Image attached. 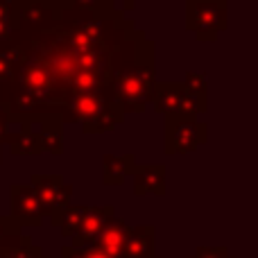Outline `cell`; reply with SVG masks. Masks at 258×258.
<instances>
[{
    "instance_id": "6da1fadb",
    "label": "cell",
    "mask_w": 258,
    "mask_h": 258,
    "mask_svg": "<svg viewBox=\"0 0 258 258\" xmlns=\"http://www.w3.org/2000/svg\"><path fill=\"white\" fill-rule=\"evenodd\" d=\"M113 95H116L120 109H143L145 102L154 98V71L150 66H136L132 71H120L113 75Z\"/></svg>"
},
{
    "instance_id": "7a4b0ae2",
    "label": "cell",
    "mask_w": 258,
    "mask_h": 258,
    "mask_svg": "<svg viewBox=\"0 0 258 258\" xmlns=\"http://www.w3.org/2000/svg\"><path fill=\"white\" fill-rule=\"evenodd\" d=\"M165 150L168 154L192 152L206 141V127L192 118H183L179 113L165 116Z\"/></svg>"
},
{
    "instance_id": "3957f363",
    "label": "cell",
    "mask_w": 258,
    "mask_h": 258,
    "mask_svg": "<svg viewBox=\"0 0 258 258\" xmlns=\"http://www.w3.org/2000/svg\"><path fill=\"white\" fill-rule=\"evenodd\" d=\"M227 25V5L215 0H190L188 3V27L200 39H215Z\"/></svg>"
},
{
    "instance_id": "277c9868",
    "label": "cell",
    "mask_w": 258,
    "mask_h": 258,
    "mask_svg": "<svg viewBox=\"0 0 258 258\" xmlns=\"http://www.w3.org/2000/svg\"><path fill=\"white\" fill-rule=\"evenodd\" d=\"M32 188L39 195L41 209H43V215H50V218H57L63 209L71 202V192L73 188L68 183H63V179L59 174H34L32 177Z\"/></svg>"
},
{
    "instance_id": "5b68a950",
    "label": "cell",
    "mask_w": 258,
    "mask_h": 258,
    "mask_svg": "<svg viewBox=\"0 0 258 258\" xmlns=\"http://www.w3.org/2000/svg\"><path fill=\"white\" fill-rule=\"evenodd\" d=\"M43 218V209H41L39 195L34 192L32 186H23L16 183L12 186V220L18 227H36L41 224Z\"/></svg>"
},
{
    "instance_id": "8992f818",
    "label": "cell",
    "mask_w": 258,
    "mask_h": 258,
    "mask_svg": "<svg viewBox=\"0 0 258 258\" xmlns=\"http://www.w3.org/2000/svg\"><path fill=\"white\" fill-rule=\"evenodd\" d=\"M113 206H86V213H84V220H82L80 229L77 233L73 236V245L75 249L80 247H89L95 242V238L102 233L104 224L113 218Z\"/></svg>"
},
{
    "instance_id": "52a82bcc",
    "label": "cell",
    "mask_w": 258,
    "mask_h": 258,
    "mask_svg": "<svg viewBox=\"0 0 258 258\" xmlns=\"http://www.w3.org/2000/svg\"><path fill=\"white\" fill-rule=\"evenodd\" d=\"M127 231H129V224L125 222V220H120V218L113 215V218L104 224L102 233H100V236L95 238L93 245H89V247H95V249L104 251V254L111 256V258H120L122 247H125Z\"/></svg>"
},
{
    "instance_id": "ba28073f",
    "label": "cell",
    "mask_w": 258,
    "mask_h": 258,
    "mask_svg": "<svg viewBox=\"0 0 258 258\" xmlns=\"http://www.w3.org/2000/svg\"><path fill=\"white\" fill-rule=\"evenodd\" d=\"M152 256H154V227L152 224L129 227L120 258H152Z\"/></svg>"
},
{
    "instance_id": "9c48e42d",
    "label": "cell",
    "mask_w": 258,
    "mask_h": 258,
    "mask_svg": "<svg viewBox=\"0 0 258 258\" xmlns=\"http://www.w3.org/2000/svg\"><path fill=\"white\" fill-rule=\"evenodd\" d=\"M134 192L163 195L165 192V168L163 165H138L134 168Z\"/></svg>"
},
{
    "instance_id": "30bf717a",
    "label": "cell",
    "mask_w": 258,
    "mask_h": 258,
    "mask_svg": "<svg viewBox=\"0 0 258 258\" xmlns=\"http://www.w3.org/2000/svg\"><path fill=\"white\" fill-rule=\"evenodd\" d=\"M0 258H48V256L41 254V249L36 245H32V240L27 236L12 233L0 245Z\"/></svg>"
},
{
    "instance_id": "8fae6325",
    "label": "cell",
    "mask_w": 258,
    "mask_h": 258,
    "mask_svg": "<svg viewBox=\"0 0 258 258\" xmlns=\"http://www.w3.org/2000/svg\"><path fill=\"white\" fill-rule=\"evenodd\" d=\"M183 95V84H154V102L156 111L165 113V116H172L179 109V100Z\"/></svg>"
},
{
    "instance_id": "7c38bea8",
    "label": "cell",
    "mask_w": 258,
    "mask_h": 258,
    "mask_svg": "<svg viewBox=\"0 0 258 258\" xmlns=\"http://www.w3.org/2000/svg\"><path fill=\"white\" fill-rule=\"evenodd\" d=\"M136 156L134 154H125V156H113L107 154L104 156V183L111 186V183H122L129 172H134L136 168Z\"/></svg>"
},
{
    "instance_id": "4fadbf2b",
    "label": "cell",
    "mask_w": 258,
    "mask_h": 258,
    "mask_svg": "<svg viewBox=\"0 0 258 258\" xmlns=\"http://www.w3.org/2000/svg\"><path fill=\"white\" fill-rule=\"evenodd\" d=\"M84 213H86V206H71L68 204L66 209L52 220V224L61 229L63 238H73L77 233V229H80L82 220H84Z\"/></svg>"
},
{
    "instance_id": "5bb4252c",
    "label": "cell",
    "mask_w": 258,
    "mask_h": 258,
    "mask_svg": "<svg viewBox=\"0 0 258 258\" xmlns=\"http://www.w3.org/2000/svg\"><path fill=\"white\" fill-rule=\"evenodd\" d=\"M23 61H25V54H23L21 48H12L0 52V84L12 80Z\"/></svg>"
},
{
    "instance_id": "9a60e30c",
    "label": "cell",
    "mask_w": 258,
    "mask_h": 258,
    "mask_svg": "<svg viewBox=\"0 0 258 258\" xmlns=\"http://www.w3.org/2000/svg\"><path fill=\"white\" fill-rule=\"evenodd\" d=\"M206 111V95H200V93H190V91L183 89V95L179 100V109L177 113L183 118H195L197 113Z\"/></svg>"
},
{
    "instance_id": "2e32d148",
    "label": "cell",
    "mask_w": 258,
    "mask_h": 258,
    "mask_svg": "<svg viewBox=\"0 0 258 258\" xmlns=\"http://www.w3.org/2000/svg\"><path fill=\"white\" fill-rule=\"evenodd\" d=\"M9 147H12L14 154H34V152H41L39 138H36L30 129H25V132H21L18 136L9 138Z\"/></svg>"
},
{
    "instance_id": "e0dca14e",
    "label": "cell",
    "mask_w": 258,
    "mask_h": 258,
    "mask_svg": "<svg viewBox=\"0 0 258 258\" xmlns=\"http://www.w3.org/2000/svg\"><path fill=\"white\" fill-rule=\"evenodd\" d=\"M39 145L41 150H48L52 154H61V129L52 125H43V132L39 134Z\"/></svg>"
},
{
    "instance_id": "ac0fdd59",
    "label": "cell",
    "mask_w": 258,
    "mask_h": 258,
    "mask_svg": "<svg viewBox=\"0 0 258 258\" xmlns=\"http://www.w3.org/2000/svg\"><path fill=\"white\" fill-rule=\"evenodd\" d=\"M63 258H111L107 256L104 251L95 249V247H80V249H75V247H63Z\"/></svg>"
},
{
    "instance_id": "d6986e66",
    "label": "cell",
    "mask_w": 258,
    "mask_h": 258,
    "mask_svg": "<svg viewBox=\"0 0 258 258\" xmlns=\"http://www.w3.org/2000/svg\"><path fill=\"white\" fill-rule=\"evenodd\" d=\"M183 89L190 91V93L206 95V75H204V73H188Z\"/></svg>"
},
{
    "instance_id": "ffe728a7",
    "label": "cell",
    "mask_w": 258,
    "mask_h": 258,
    "mask_svg": "<svg viewBox=\"0 0 258 258\" xmlns=\"http://www.w3.org/2000/svg\"><path fill=\"white\" fill-rule=\"evenodd\" d=\"M190 258H233L224 247H200Z\"/></svg>"
},
{
    "instance_id": "44dd1931",
    "label": "cell",
    "mask_w": 258,
    "mask_h": 258,
    "mask_svg": "<svg viewBox=\"0 0 258 258\" xmlns=\"http://www.w3.org/2000/svg\"><path fill=\"white\" fill-rule=\"evenodd\" d=\"M18 229L21 227H18L12 218H0V245H3V240L7 236H12V233H21Z\"/></svg>"
},
{
    "instance_id": "7402d4cb",
    "label": "cell",
    "mask_w": 258,
    "mask_h": 258,
    "mask_svg": "<svg viewBox=\"0 0 258 258\" xmlns=\"http://www.w3.org/2000/svg\"><path fill=\"white\" fill-rule=\"evenodd\" d=\"M12 14H14V3H0V21H12Z\"/></svg>"
},
{
    "instance_id": "603a6c76",
    "label": "cell",
    "mask_w": 258,
    "mask_h": 258,
    "mask_svg": "<svg viewBox=\"0 0 258 258\" xmlns=\"http://www.w3.org/2000/svg\"><path fill=\"white\" fill-rule=\"evenodd\" d=\"M7 120H9V116L5 111V107L0 104V141H5V136H7Z\"/></svg>"
},
{
    "instance_id": "cb8c5ba5",
    "label": "cell",
    "mask_w": 258,
    "mask_h": 258,
    "mask_svg": "<svg viewBox=\"0 0 258 258\" xmlns=\"http://www.w3.org/2000/svg\"><path fill=\"white\" fill-rule=\"evenodd\" d=\"M73 3H75L77 9H84V12H91V9H95L100 5L98 0H73Z\"/></svg>"
},
{
    "instance_id": "d4e9b609",
    "label": "cell",
    "mask_w": 258,
    "mask_h": 258,
    "mask_svg": "<svg viewBox=\"0 0 258 258\" xmlns=\"http://www.w3.org/2000/svg\"><path fill=\"white\" fill-rule=\"evenodd\" d=\"M12 32H14V23L12 21H0V41H5Z\"/></svg>"
},
{
    "instance_id": "484cf974",
    "label": "cell",
    "mask_w": 258,
    "mask_h": 258,
    "mask_svg": "<svg viewBox=\"0 0 258 258\" xmlns=\"http://www.w3.org/2000/svg\"><path fill=\"white\" fill-rule=\"evenodd\" d=\"M0 3H9V0H0Z\"/></svg>"
},
{
    "instance_id": "4316f807",
    "label": "cell",
    "mask_w": 258,
    "mask_h": 258,
    "mask_svg": "<svg viewBox=\"0 0 258 258\" xmlns=\"http://www.w3.org/2000/svg\"><path fill=\"white\" fill-rule=\"evenodd\" d=\"M152 258H161V256H152Z\"/></svg>"
},
{
    "instance_id": "83f0119b",
    "label": "cell",
    "mask_w": 258,
    "mask_h": 258,
    "mask_svg": "<svg viewBox=\"0 0 258 258\" xmlns=\"http://www.w3.org/2000/svg\"><path fill=\"white\" fill-rule=\"evenodd\" d=\"M129 3H134V0H129Z\"/></svg>"
},
{
    "instance_id": "f1b7e54d",
    "label": "cell",
    "mask_w": 258,
    "mask_h": 258,
    "mask_svg": "<svg viewBox=\"0 0 258 258\" xmlns=\"http://www.w3.org/2000/svg\"><path fill=\"white\" fill-rule=\"evenodd\" d=\"M98 3H102V0H98Z\"/></svg>"
}]
</instances>
